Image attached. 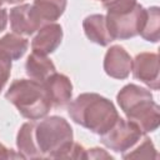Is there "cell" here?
<instances>
[{"mask_svg": "<svg viewBox=\"0 0 160 160\" xmlns=\"http://www.w3.org/2000/svg\"><path fill=\"white\" fill-rule=\"evenodd\" d=\"M68 112L76 124L99 135L108 131L119 119L114 104L95 92L79 95L70 102Z\"/></svg>", "mask_w": 160, "mask_h": 160, "instance_id": "6da1fadb", "label": "cell"}, {"mask_svg": "<svg viewBox=\"0 0 160 160\" xmlns=\"http://www.w3.org/2000/svg\"><path fill=\"white\" fill-rule=\"evenodd\" d=\"M34 136L40 158L72 159V129L64 118L50 116L41 120L35 125Z\"/></svg>", "mask_w": 160, "mask_h": 160, "instance_id": "7a4b0ae2", "label": "cell"}, {"mask_svg": "<svg viewBox=\"0 0 160 160\" xmlns=\"http://www.w3.org/2000/svg\"><path fill=\"white\" fill-rule=\"evenodd\" d=\"M106 25L112 39H130L140 34L146 9L136 0H106Z\"/></svg>", "mask_w": 160, "mask_h": 160, "instance_id": "3957f363", "label": "cell"}, {"mask_svg": "<svg viewBox=\"0 0 160 160\" xmlns=\"http://www.w3.org/2000/svg\"><path fill=\"white\" fill-rule=\"evenodd\" d=\"M5 98L29 120L44 118L51 108L44 85L35 80H15L8 89Z\"/></svg>", "mask_w": 160, "mask_h": 160, "instance_id": "277c9868", "label": "cell"}, {"mask_svg": "<svg viewBox=\"0 0 160 160\" xmlns=\"http://www.w3.org/2000/svg\"><path fill=\"white\" fill-rule=\"evenodd\" d=\"M142 132L129 120L119 118L114 125L100 135V141L116 152H125L130 150L140 139Z\"/></svg>", "mask_w": 160, "mask_h": 160, "instance_id": "5b68a950", "label": "cell"}, {"mask_svg": "<svg viewBox=\"0 0 160 160\" xmlns=\"http://www.w3.org/2000/svg\"><path fill=\"white\" fill-rule=\"evenodd\" d=\"M129 121L135 124L142 134L155 131L160 125V109L152 98H146L124 112Z\"/></svg>", "mask_w": 160, "mask_h": 160, "instance_id": "8992f818", "label": "cell"}, {"mask_svg": "<svg viewBox=\"0 0 160 160\" xmlns=\"http://www.w3.org/2000/svg\"><path fill=\"white\" fill-rule=\"evenodd\" d=\"M131 71L136 80H140L152 90L159 89V56L155 52H141L132 60Z\"/></svg>", "mask_w": 160, "mask_h": 160, "instance_id": "52a82bcc", "label": "cell"}, {"mask_svg": "<svg viewBox=\"0 0 160 160\" xmlns=\"http://www.w3.org/2000/svg\"><path fill=\"white\" fill-rule=\"evenodd\" d=\"M42 20L36 14L32 5L24 4L10 10V26L15 34L31 35L42 25Z\"/></svg>", "mask_w": 160, "mask_h": 160, "instance_id": "ba28073f", "label": "cell"}, {"mask_svg": "<svg viewBox=\"0 0 160 160\" xmlns=\"http://www.w3.org/2000/svg\"><path fill=\"white\" fill-rule=\"evenodd\" d=\"M132 68V59L128 51L120 46H111L104 58V70L114 79H126Z\"/></svg>", "mask_w": 160, "mask_h": 160, "instance_id": "9c48e42d", "label": "cell"}, {"mask_svg": "<svg viewBox=\"0 0 160 160\" xmlns=\"http://www.w3.org/2000/svg\"><path fill=\"white\" fill-rule=\"evenodd\" d=\"M42 85L50 99L51 106L64 108L70 102L72 95V85L68 76L54 72L42 82Z\"/></svg>", "mask_w": 160, "mask_h": 160, "instance_id": "30bf717a", "label": "cell"}, {"mask_svg": "<svg viewBox=\"0 0 160 160\" xmlns=\"http://www.w3.org/2000/svg\"><path fill=\"white\" fill-rule=\"evenodd\" d=\"M62 39V29L59 24H46L44 25L38 35L31 41L32 52L40 55H48L58 49Z\"/></svg>", "mask_w": 160, "mask_h": 160, "instance_id": "8fae6325", "label": "cell"}, {"mask_svg": "<svg viewBox=\"0 0 160 160\" xmlns=\"http://www.w3.org/2000/svg\"><path fill=\"white\" fill-rule=\"evenodd\" d=\"M82 28L86 38L98 45L106 46L114 40L109 32L106 19L101 14H94L86 16L82 21Z\"/></svg>", "mask_w": 160, "mask_h": 160, "instance_id": "7c38bea8", "label": "cell"}, {"mask_svg": "<svg viewBox=\"0 0 160 160\" xmlns=\"http://www.w3.org/2000/svg\"><path fill=\"white\" fill-rule=\"evenodd\" d=\"M26 74L31 80H35L38 82H44L49 76H51L54 72H56L54 62L46 58V55H40L36 52H32L28 56L26 64H25Z\"/></svg>", "mask_w": 160, "mask_h": 160, "instance_id": "4fadbf2b", "label": "cell"}, {"mask_svg": "<svg viewBox=\"0 0 160 160\" xmlns=\"http://www.w3.org/2000/svg\"><path fill=\"white\" fill-rule=\"evenodd\" d=\"M35 124L34 122H25L16 136V146L19 152L24 156V159H39L40 152L36 146L35 136H34Z\"/></svg>", "mask_w": 160, "mask_h": 160, "instance_id": "5bb4252c", "label": "cell"}, {"mask_svg": "<svg viewBox=\"0 0 160 160\" xmlns=\"http://www.w3.org/2000/svg\"><path fill=\"white\" fill-rule=\"evenodd\" d=\"M32 8L42 22H51L62 15L66 8V0H35Z\"/></svg>", "mask_w": 160, "mask_h": 160, "instance_id": "9a60e30c", "label": "cell"}, {"mask_svg": "<svg viewBox=\"0 0 160 160\" xmlns=\"http://www.w3.org/2000/svg\"><path fill=\"white\" fill-rule=\"evenodd\" d=\"M29 41L19 34H6L0 39V51L10 60L20 59L28 50Z\"/></svg>", "mask_w": 160, "mask_h": 160, "instance_id": "2e32d148", "label": "cell"}, {"mask_svg": "<svg viewBox=\"0 0 160 160\" xmlns=\"http://www.w3.org/2000/svg\"><path fill=\"white\" fill-rule=\"evenodd\" d=\"M160 11L158 6H152L146 9L145 20L142 28L140 30V35L151 42H158L160 36Z\"/></svg>", "mask_w": 160, "mask_h": 160, "instance_id": "e0dca14e", "label": "cell"}, {"mask_svg": "<svg viewBox=\"0 0 160 160\" xmlns=\"http://www.w3.org/2000/svg\"><path fill=\"white\" fill-rule=\"evenodd\" d=\"M124 159H156L158 152L149 138H144L142 141L138 148H135L132 151L129 150V152L122 154Z\"/></svg>", "mask_w": 160, "mask_h": 160, "instance_id": "ac0fdd59", "label": "cell"}, {"mask_svg": "<svg viewBox=\"0 0 160 160\" xmlns=\"http://www.w3.org/2000/svg\"><path fill=\"white\" fill-rule=\"evenodd\" d=\"M11 72V60L0 51V91L4 89Z\"/></svg>", "mask_w": 160, "mask_h": 160, "instance_id": "d6986e66", "label": "cell"}, {"mask_svg": "<svg viewBox=\"0 0 160 160\" xmlns=\"http://www.w3.org/2000/svg\"><path fill=\"white\" fill-rule=\"evenodd\" d=\"M85 159H112V156L102 149L92 148L85 150Z\"/></svg>", "mask_w": 160, "mask_h": 160, "instance_id": "ffe728a7", "label": "cell"}, {"mask_svg": "<svg viewBox=\"0 0 160 160\" xmlns=\"http://www.w3.org/2000/svg\"><path fill=\"white\" fill-rule=\"evenodd\" d=\"M19 158L24 159V156L20 152H15L14 150L5 148L0 142V159H19Z\"/></svg>", "mask_w": 160, "mask_h": 160, "instance_id": "44dd1931", "label": "cell"}, {"mask_svg": "<svg viewBox=\"0 0 160 160\" xmlns=\"http://www.w3.org/2000/svg\"><path fill=\"white\" fill-rule=\"evenodd\" d=\"M8 24V12L5 9H0V32L5 30Z\"/></svg>", "mask_w": 160, "mask_h": 160, "instance_id": "7402d4cb", "label": "cell"}, {"mask_svg": "<svg viewBox=\"0 0 160 160\" xmlns=\"http://www.w3.org/2000/svg\"><path fill=\"white\" fill-rule=\"evenodd\" d=\"M21 1H25V0H8L9 4H16V2H21Z\"/></svg>", "mask_w": 160, "mask_h": 160, "instance_id": "603a6c76", "label": "cell"}, {"mask_svg": "<svg viewBox=\"0 0 160 160\" xmlns=\"http://www.w3.org/2000/svg\"><path fill=\"white\" fill-rule=\"evenodd\" d=\"M5 1H6V2H8V0H0V5H2V4H4V2H5Z\"/></svg>", "mask_w": 160, "mask_h": 160, "instance_id": "cb8c5ba5", "label": "cell"}, {"mask_svg": "<svg viewBox=\"0 0 160 160\" xmlns=\"http://www.w3.org/2000/svg\"><path fill=\"white\" fill-rule=\"evenodd\" d=\"M99 1H106V0H99Z\"/></svg>", "mask_w": 160, "mask_h": 160, "instance_id": "d4e9b609", "label": "cell"}]
</instances>
